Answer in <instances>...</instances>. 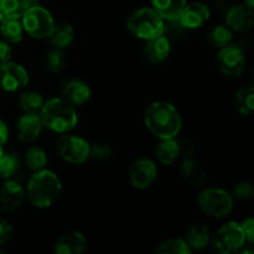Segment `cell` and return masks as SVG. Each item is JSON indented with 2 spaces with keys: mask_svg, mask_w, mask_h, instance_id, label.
<instances>
[{
  "mask_svg": "<svg viewBox=\"0 0 254 254\" xmlns=\"http://www.w3.org/2000/svg\"><path fill=\"white\" fill-rule=\"evenodd\" d=\"M144 123L146 129L160 140L176 138L183 128V121L178 108L165 101L154 102L146 108Z\"/></svg>",
  "mask_w": 254,
  "mask_h": 254,
  "instance_id": "obj_1",
  "label": "cell"
},
{
  "mask_svg": "<svg viewBox=\"0 0 254 254\" xmlns=\"http://www.w3.org/2000/svg\"><path fill=\"white\" fill-rule=\"evenodd\" d=\"M62 192V183L54 171L42 170L34 171L27 181L26 193L29 202L36 208H49L59 200Z\"/></svg>",
  "mask_w": 254,
  "mask_h": 254,
  "instance_id": "obj_2",
  "label": "cell"
},
{
  "mask_svg": "<svg viewBox=\"0 0 254 254\" xmlns=\"http://www.w3.org/2000/svg\"><path fill=\"white\" fill-rule=\"evenodd\" d=\"M39 116L44 128L57 134L69 133L78 124V113L76 107L72 106L62 97H55L45 101Z\"/></svg>",
  "mask_w": 254,
  "mask_h": 254,
  "instance_id": "obj_3",
  "label": "cell"
},
{
  "mask_svg": "<svg viewBox=\"0 0 254 254\" xmlns=\"http://www.w3.org/2000/svg\"><path fill=\"white\" fill-rule=\"evenodd\" d=\"M127 29L136 39L148 41L164 34L165 20L151 6L139 7L127 17Z\"/></svg>",
  "mask_w": 254,
  "mask_h": 254,
  "instance_id": "obj_4",
  "label": "cell"
},
{
  "mask_svg": "<svg viewBox=\"0 0 254 254\" xmlns=\"http://www.w3.org/2000/svg\"><path fill=\"white\" fill-rule=\"evenodd\" d=\"M20 20L24 27V32L36 40L47 39L55 26L52 14L40 4L27 7Z\"/></svg>",
  "mask_w": 254,
  "mask_h": 254,
  "instance_id": "obj_5",
  "label": "cell"
},
{
  "mask_svg": "<svg viewBox=\"0 0 254 254\" xmlns=\"http://www.w3.org/2000/svg\"><path fill=\"white\" fill-rule=\"evenodd\" d=\"M197 203L200 210L212 218L226 217L233 210L232 195L221 188L205 189L198 195Z\"/></svg>",
  "mask_w": 254,
  "mask_h": 254,
  "instance_id": "obj_6",
  "label": "cell"
},
{
  "mask_svg": "<svg viewBox=\"0 0 254 254\" xmlns=\"http://www.w3.org/2000/svg\"><path fill=\"white\" fill-rule=\"evenodd\" d=\"M213 250L220 254H231L238 252L247 243L241 223L227 222L221 226L211 237Z\"/></svg>",
  "mask_w": 254,
  "mask_h": 254,
  "instance_id": "obj_7",
  "label": "cell"
},
{
  "mask_svg": "<svg viewBox=\"0 0 254 254\" xmlns=\"http://www.w3.org/2000/svg\"><path fill=\"white\" fill-rule=\"evenodd\" d=\"M91 144L79 135L64 134L56 143V150L64 161L73 165H81L89 159Z\"/></svg>",
  "mask_w": 254,
  "mask_h": 254,
  "instance_id": "obj_8",
  "label": "cell"
},
{
  "mask_svg": "<svg viewBox=\"0 0 254 254\" xmlns=\"http://www.w3.org/2000/svg\"><path fill=\"white\" fill-rule=\"evenodd\" d=\"M216 64L221 73L227 77H240L246 69V56L238 45H228L218 50Z\"/></svg>",
  "mask_w": 254,
  "mask_h": 254,
  "instance_id": "obj_9",
  "label": "cell"
},
{
  "mask_svg": "<svg viewBox=\"0 0 254 254\" xmlns=\"http://www.w3.org/2000/svg\"><path fill=\"white\" fill-rule=\"evenodd\" d=\"M29 83V73L22 64L7 61L0 64V88L9 93L24 89Z\"/></svg>",
  "mask_w": 254,
  "mask_h": 254,
  "instance_id": "obj_10",
  "label": "cell"
},
{
  "mask_svg": "<svg viewBox=\"0 0 254 254\" xmlns=\"http://www.w3.org/2000/svg\"><path fill=\"white\" fill-rule=\"evenodd\" d=\"M158 176V166L150 158H138L129 169V180L133 188L145 190L153 185Z\"/></svg>",
  "mask_w": 254,
  "mask_h": 254,
  "instance_id": "obj_11",
  "label": "cell"
},
{
  "mask_svg": "<svg viewBox=\"0 0 254 254\" xmlns=\"http://www.w3.org/2000/svg\"><path fill=\"white\" fill-rule=\"evenodd\" d=\"M210 16L211 11L207 5L201 1H195L186 4L179 16L178 22L184 29L197 30L210 20Z\"/></svg>",
  "mask_w": 254,
  "mask_h": 254,
  "instance_id": "obj_12",
  "label": "cell"
},
{
  "mask_svg": "<svg viewBox=\"0 0 254 254\" xmlns=\"http://www.w3.org/2000/svg\"><path fill=\"white\" fill-rule=\"evenodd\" d=\"M25 200V189L17 181L7 179L0 189V208L5 212L16 211Z\"/></svg>",
  "mask_w": 254,
  "mask_h": 254,
  "instance_id": "obj_13",
  "label": "cell"
},
{
  "mask_svg": "<svg viewBox=\"0 0 254 254\" xmlns=\"http://www.w3.org/2000/svg\"><path fill=\"white\" fill-rule=\"evenodd\" d=\"M44 124L36 113H24L16 122V135L24 143H32L41 135Z\"/></svg>",
  "mask_w": 254,
  "mask_h": 254,
  "instance_id": "obj_14",
  "label": "cell"
},
{
  "mask_svg": "<svg viewBox=\"0 0 254 254\" xmlns=\"http://www.w3.org/2000/svg\"><path fill=\"white\" fill-rule=\"evenodd\" d=\"M253 24V10L246 5H235L226 14V25L235 32H248L252 30Z\"/></svg>",
  "mask_w": 254,
  "mask_h": 254,
  "instance_id": "obj_15",
  "label": "cell"
},
{
  "mask_svg": "<svg viewBox=\"0 0 254 254\" xmlns=\"http://www.w3.org/2000/svg\"><path fill=\"white\" fill-rule=\"evenodd\" d=\"M92 91L88 84L82 79H69L61 88V97L72 106H82L91 98Z\"/></svg>",
  "mask_w": 254,
  "mask_h": 254,
  "instance_id": "obj_16",
  "label": "cell"
},
{
  "mask_svg": "<svg viewBox=\"0 0 254 254\" xmlns=\"http://www.w3.org/2000/svg\"><path fill=\"white\" fill-rule=\"evenodd\" d=\"M87 240L78 231H69L55 243L56 254H81L86 251Z\"/></svg>",
  "mask_w": 254,
  "mask_h": 254,
  "instance_id": "obj_17",
  "label": "cell"
},
{
  "mask_svg": "<svg viewBox=\"0 0 254 254\" xmlns=\"http://www.w3.org/2000/svg\"><path fill=\"white\" fill-rule=\"evenodd\" d=\"M170 52L171 42L164 34L145 41L144 54H145L146 59L151 64H161V62H164L170 56Z\"/></svg>",
  "mask_w": 254,
  "mask_h": 254,
  "instance_id": "obj_18",
  "label": "cell"
},
{
  "mask_svg": "<svg viewBox=\"0 0 254 254\" xmlns=\"http://www.w3.org/2000/svg\"><path fill=\"white\" fill-rule=\"evenodd\" d=\"M151 7L165 21H176L181 11L188 4V0H150Z\"/></svg>",
  "mask_w": 254,
  "mask_h": 254,
  "instance_id": "obj_19",
  "label": "cell"
},
{
  "mask_svg": "<svg viewBox=\"0 0 254 254\" xmlns=\"http://www.w3.org/2000/svg\"><path fill=\"white\" fill-rule=\"evenodd\" d=\"M181 175L190 185L201 188L207 181V175L202 166L193 158H184L181 163Z\"/></svg>",
  "mask_w": 254,
  "mask_h": 254,
  "instance_id": "obj_20",
  "label": "cell"
},
{
  "mask_svg": "<svg viewBox=\"0 0 254 254\" xmlns=\"http://www.w3.org/2000/svg\"><path fill=\"white\" fill-rule=\"evenodd\" d=\"M211 237L212 235L207 226L202 225V223H196L188 230L185 241L191 251H201L205 250L210 245Z\"/></svg>",
  "mask_w": 254,
  "mask_h": 254,
  "instance_id": "obj_21",
  "label": "cell"
},
{
  "mask_svg": "<svg viewBox=\"0 0 254 254\" xmlns=\"http://www.w3.org/2000/svg\"><path fill=\"white\" fill-rule=\"evenodd\" d=\"M47 40H49L52 49L64 50L73 42L74 29L72 27V25L67 24V22H61V24L57 25L55 24Z\"/></svg>",
  "mask_w": 254,
  "mask_h": 254,
  "instance_id": "obj_22",
  "label": "cell"
},
{
  "mask_svg": "<svg viewBox=\"0 0 254 254\" xmlns=\"http://www.w3.org/2000/svg\"><path fill=\"white\" fill-rule=\"evenodd\" d=\"M155 154L163 165H173L180 158L179 140H176V138L163 139L156 146Z\"/></svg>",
  "mask_w": 254,
  "mask_h": 254,
  "instance_id": "obj_23",
  "label": "cell"
},
{
  "mask_svg": "<svg viewBox=\"0 0 254 254\" xmlns=\"http://www.w3.org/2000/svg\"><path fill=\"white\" fill-rule=\"evenodd\" d=\"M0 34L9 44H19L24 39V27L17 17H5L0 24Z\"/></svg>",
  "mask_w": 254,
  "mask_h": 254,
  "instance_id": "obj_24",
  "label": "cell"
},
{
  "mask_svg": "<svg viewBox=\"0 0 254 254\" xmlns=\"http://www.w3.org/2000/svg\"><path fill=\"white\" fill-rule=\"evenodd\" d=\"M235 107L238 113L251 116L254 111V88L253 84H247L237 91L235 96Z\"/></svg>",
  "mask_w": 254,
  "mask_h": 254,
  "instance_id": "obj_25",
  "label": "cell"
},
{
  "mask_svg": "<svg viewBox=\"0 0 254 254\" xmlns=\"http://www.w3.org/2000/svg\"><path fill=\"white\" fill-rule=\"evenodd\" d=\"M207 40L211 46L215 49L221 50L223 47L228 46L233 41V31L227 26V25H218L213 27L207 35Z\"/></svg>",
  "mask_w": 254,
  "mask_h": 254,
  "instance_id": "obj_26",
  "label": "cell"
},
{
  "mask_svg": "<svg viewBox=\"0 0 254 254\" xmlns=\"http://www.w3.org/2000/svg\"><path fill=\"white\" fill-rule=\"evenodd\" d=\"M47 161V153L41 148V146H30L25 153V163L27 168L32 171H39L46 168Z\"/></svg>",
  "mask_w": 254,
  "mask_h": 254,
  "instance_id": "obj_27",
  "label": "cell"
},
{
  "mask_svg": "<svg viewBox=\"0 0 254 254\" xmlns=\"http://www.w3.org/2000/svg\"><path fill=\"white\" fill-rule=\"evenodd\" d=\"M45 103V99L42 97V94H40L39 92L29 91L25 92L20 96L19 104L21 107V109L24 111V113H36L39 114V112L41 111L42 106Z\"/></svg>",
  "mask_w": 254,
  "mask_h": 254,
  "instance_id": "obj_28",
  "label": "cell"
},
{
  "mask_svg": "<svg viewBox=\"0 0 254 254\" xmlns=\"http://www.w3.org/2000/svg\"><path fill=\"white\" fill-rule=\"evenodd\" d=\"M158 254H191L192 251L183 238H170L161 242L155 250Z\"/></svg>",
  "mask_w": 254,
  "mask_h": 254,
  "instance_id": "obj_29",
  "label": "cell"
},
{
  "mask_svg": "<svg viewBox=\"0 0 254 254\" xmlns=\"http://www.w3.org/2000/svg\"><path fill=\"white\" fill-rule=\"evenodd\" d=\"M67 57L64 50L52 49L45 57V67L51 73H60L66 68Z\"/></svg>",
  "mask_w": 254,
  "mask_h": 254,
  "instance_id": "obj_30",
  "label": "cell"
},
{
  "mask_svg": "<svg viewBox=\"0 0 254 254\" xmlns=\"http://www.w3.org/2000/svg\"><path fill=\"white\" fill-rule=\"evenodd\" d=\"M25 0H0V12L5 17H20L27 9Z\"/></svg>",
  "mask_w": 254,
  "mask_h": 254,
  "instance_id": "obj_31",
  "label": "cell"
},
{
  "mask_svg": "<svg viewBox=\"0 0 254 254\" xmlns=\"http://www.w3.org/2000/svg\"><path fill=\"white\" fill-rule=\"evenodd\" d=\"M19 169V160L11 153H2L0 156V178L11 179Z\"/></svg>",
  "mask_w": 254,
  "mask_h": 254,
  "instance_id": "obj_32",
  "label": "cell"
},
{
  "mask_svg": "<svg viewBox=\"0 0 254 254\" xmlns=\"http://www.w3.org/2000/svg\"><path fill=\"white\" fill-rule=\"evenodd\" d=\"M112 150L111 145L103 141H97V143L91 144V149H89V158L94 159L98 161H106L112 158Z\"/></svg>",
  "mask_w": 254,
  "mask_h": 254,
  "instance_id": "obj_33",
  "label": "cell"
},
{
  "mask_svg": "<svg viewBox=\"0 0 254 254\" xmlns=\"http://www.w3.org/2000/svg\"><path fill=\"white\" fill-rule=\"evenodd\" d=\"M231 195H232L233 198H237L240 201L250 200L254 195V188L252 183H250V181H241V183L236 184Z\"/></svg>",
  "mask_w": 254,
  "mask_h": 254,
  "instance_id": "obj_34",
  "label": "cell"
},
{
  "mask_svg": "<svg viewBox=\"0 0 254 254\" xmlns=\"http://www.w3.org/2000/svg\"><path fill=\"white\" fill-rule=\"evenodd\" d=\"M179 148H180V156L184 158H193L196 151L195 143L191 139L185 138L183 140H179Z\"/></svg>",
  "mask_w": 254,
  "mask_h": 254,
  "instance_id": "obj_35",
  "label": "cell"
},
{
  "mask_svg": "<svg viewBox=\"0 0 254 254\" xmlns=\"http://www.w3.org/2000/svg\"><path fill=\"white\" fill-rule=\"evenodd\" d=\"M14 235V228L7 221L0 218V246L9 242Z\"/></svg>",
  "mask_w": 254,
  "mask_h": 254,
  "instance_id": "obj_36",
  "label": "cell"
},
{
  "mask_svg": "<svg viewBox=\"0 0 254 254\" xmlns=\"http://www.w3.org/2000/svg\"><path fill=\"white\" fill-rule=\"evenodd\" d=\"M241 227H242L243 233H245V237L247 243L252 245L254 242V220L252 217L246 218L243 222H241Z\"/></svg>",
  "mask_w": 254,
  "mask_h": 254,
  "instance_id": "obj_37",
  "label": "cell"
},
{
  "mask_svg": "<svg viewBox=\"0 0 254 254\" xmlns=\"http://www.w3.org/2000/svg\"><path fill=\"white\" fill-rule=\"evenodd\" d=\"M12 59V49L7 41L4 39L0 40V64H5L7 61H11Z\"/></svg>",
  "mask_w": 254,
  "mask_h": 254,
  "instance_id": "obj_38",
  "label": "cell"
},
{
  "mask_svg": "<svg viewBox=\"0 0 254 254\" xmlns=\"http://www.w3.org/2000/svg\"><path fill=\"white\" fill-rule=\"evenodd\" d=\"M7 139H9V128H7L6 123L2 119H0V145L6 144Z\"/></svg>",
  "mask_w": 254,
  "mask_h": 254,
  "instance_id": "obj_39",
  "label": "cell"
},
{
  "mask_svg": "<svg viewBox=\"0 0 254 254\" xmlns=\"http://www.w3.org/2000/svg\"><path fill=\"white\" fill-rule=\"evenodd\" d=\"M41 0H25V2L27 4V6H32V5H39Z\"/></svg>",
  "mask_w": 254,
  "mask_h": 254,
  "instance_id": "obj_40",
  "label": "cell"
},
{
  "mask_svg": "<svg viewBox=\"0 0 254 254\" xmlns=\"http://www.w3.org/2000/svg\"><path fill=\"white\" fill-rule=\"evenodd\" d=\"M245 5L250 9H254V0H245Z\"/></svg>",
  "mask_w": 254,
  "mask_h": 254,
  "instance_id": "obj_41",
  "label": "cell"
},
{
  "mask_svg": "<svg viewBox=\"0 0 254 254\" xmlns=\"http://www.w3.org/2000/svg\"><path fill=\"white\" fill-rule=\"evenodd\" d=\"M4 19H5V16L1 14V12H0V24H1V22L4 21Z\"/></svg>",
  "mask_w": 254,
  "mask_h": 254,
  "instance_id": "obj_42",
  "label": "cell"
},
{
  "mask_svg": "<svg viewBox=\"0 0 254 254\" xmlns=\"http://www.w3.org/2000/svg\"><path fill=\"white\" fill-rule=\"evenodd\" d=\"M2 153H4V149H2V146L0 145V156H1Z\"/></svg>",
  "mask_w": 254,
  "mask_h": 254,
  "instance_id": "obj_43",
  "label": "cell"
},
{
  "mask_svg": "<svg viewBox=\"0 0 254 254\" xmlns=\"http://www.w3.org/2000/svg\"><path fill=\"white\" fill-rule=\"evenodd\" d=\"M220 1H222V0H220Z\"/></svg>",
  "mask_w": 254,
  "mask_h": 254,
  "instance_id": "obj_44",
  "label": "cell"
}]
</instances>
